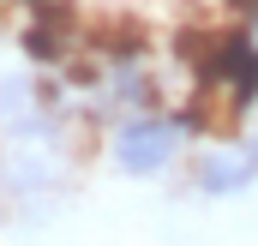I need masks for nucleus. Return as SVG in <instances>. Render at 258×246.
Segmentation results:
<instances>
[{"instance_id": "nucleus-2", "label": "nucleus", "mask_w": 258, "mask_h": 246, "mask_svg": "<svg viewBox=\"0 0 258 246\" xmlns=\"http://www.w3.org/2000/svg\"><path fill=\"white\" fill-rule=\"evenodd\" d=\"M252 180H258V132L252 138L210 144V150H198V162H192V192H204V198H234Z\"/></svg>"}, {"instance_id": "nucleus-1", "label": "nucleus", "mask_w": 258, "mask_h": 246, "mask_svg": "<svg viewBox=\"0 0 258 246\" xmlns=\"http://www.w3.org/2000/svg\"><path fill=\"white\" fill-rule=\"evenodd\" d=\"M198 126L186 114H156V108H144V114H126V120L114 126V144H108V156H114V168L120 174H138V180H150V174H162V168H174L180 162V150H186V138H192Z\"/></svg>"}, {"instance_id": "nucleus-3", "label": "nucleus", "mask_w": 258, "mask_h": 246, "mask_svg": "<svg viewBox=\"0 0 258 246\" xmlns=\"http://www.w3.org/2000/svg\"><path fill=\"white\" fill-rule=\"evenodd\" d=\"M54 174H60V162H54V150L36 144V138H18V144H6V156H0V186H6V192H48Z\"/></svg>"}]
</instances>
